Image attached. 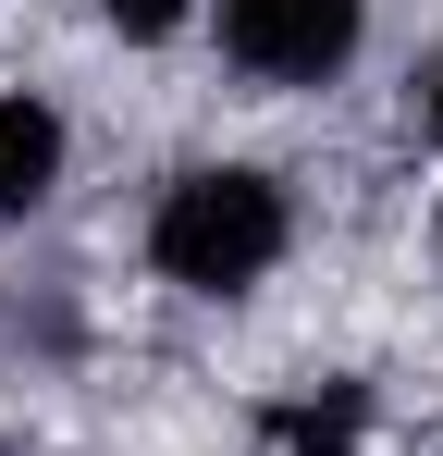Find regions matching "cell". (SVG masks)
Segmentation results:
<instances>
[{
    "instance_id": "6da1fadb",
    "label": "cell",
    "mask_w": 443,
    "mask_h": 456,
    "mask_svg": "<svg viewBox=\"0 0 443 456\" xmlns=\"http://www.w3.org/2000/svg\"><path fill=\"white\" fill-rule=\"evenodd\" d=\"M284 247H295V210H284V185H271L259 160H197V173H173L160 210H148V259H160V284H185V297L271 284Z\"/></svg>"
},
{
    "instance_id": "7a4b0ae2",
    "label": "cell",
    "mask_w": 443,
    "mask_h": 456,
    "mask_svg": "<svg viewBox=\"0 0 443 456\" xmlns=\"http://www.w3.org/2000/svg\"><path fill=\"white\" fill-rule=\"evenodd\" d=\"M222 62L259 86H333L369 37V0H222Z\"/></svg>"
},
{
    "instance_id": "3957f363",
    "label": "cell",
    "mask_w": 443,
    "mask_h": 456,
    "mask_svg": "<svg viewBox=\"0 0 443 456\" xmlns=\"http://www.w3.org/2000/svg\"><path fill=\"white\" fill-rule=\"evenodd\" d=\"M50 185H62V111L0 86V210H37Z\"/></svg>"
},
{
    "instance_id": "277c9868",
    "label": "cell",
    "mask_w": 443,
    "mask_h": 456,
    "mask_svg": "<svg viewBox=\"0 0 443 456\" xmlns=\"http://www.w3.org/2000/svg\"><path fill=\"white\" fill-rule=\"evenodd\" d=\"M259 432H271V456H358L369 395H358V382H320V395H284Z\"/></svg>"
},
{
    "instance_id": "5b68a950",
    "label": "cell",
    "mask_w": 443,
    "mask_h": 456,
    "mask_svg": "<svg viewBox=\"0 0 443 456\" xmlns=\"http://www.w3.org/2000/svg\"><path fill=\"white\" fill-rule=\"evenodd\" d=\"M99 12H111L124 37H173V25H185V0H99Z\"/></svg>"
},
{
    "instance_id": "8992f818",
    "label": "cell",
    "mask_w": 443,
    "mask_h": 456,
    "mask_svg": "<svg viewBox=\"0 0 443 456\" xmlns=\"http://www.w3.org/2000/svg\"><path fill=\"white\" fill-rule=\"evenodd\" d=\"M419 124H431V149H443V62H431V86H419Z\"/></svg>"
}]
</instances>
